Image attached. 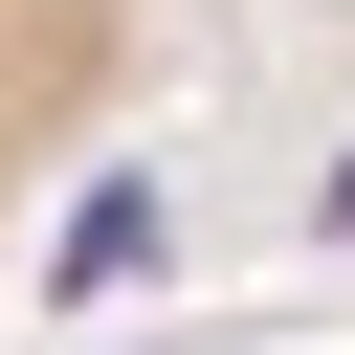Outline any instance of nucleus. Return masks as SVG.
I'll list each match as a JSON object with an SVG mask.
<instances>
[{
	"mask_svg": "<svg viewBox=\"0 0 355 355\" xmlns=\"http://www.w3.org/2000/svg\"><path fill=\"white\" fill-rule=\"evenodd\" d=\"M111 44H133V0H0V200L67 155V111L111 89Z\"/></svg>",
	"mask_w": 355,
	"mask_h": 355,
	"instance_id": "f257e3e1",
	"label": "nucleus"
}]
</instances>
